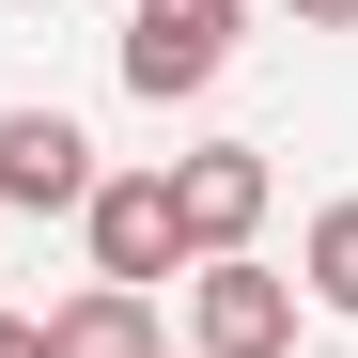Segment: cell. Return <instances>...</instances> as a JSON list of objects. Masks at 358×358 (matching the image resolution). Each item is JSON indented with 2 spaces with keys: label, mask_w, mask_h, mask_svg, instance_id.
I'll use <instances>...</instances> for the list:
<instances>
[{
  "label": "cell",
  "mask_w": 358,
  "mask_h": 358,
  "mask_svg": "<svg viewBox=\"0 0 358 358\" xmlns=\"http://www.w3.org/2000/svg\"><path fill=\"white\" fill-rule=\"evenodd\" d=\"M234 16H250V0H125V94H141V109H187V94H218V63H234Z\"/></svg>",
  "instance_id": "6da1fadb"
},
{
  "label": "cell",
  "mask_w": 358,
  "mask_h": 358,
  "mask_svg": "<svg viewBox=\"0 0 358 358\" xmlns=\"http://www.w3.org/2000/svg\"><path fill=\"white\" fill-rule=\"evenodd\" d=\"M296 312H312V296H296L280 265H187V358H296Z\"/></svg>",
  "instance_id": "7a4b0ae2"
},
{
  "label": "cell",
  "mask_w": 358,
  "mask_h": 358,
  "mask_svg": "<svg viewBox=\"0 0 358 358\" xmlns=\"http://www.w3.org/2000/svg\"><path fill=\"white\" fill-rule=\"evenodd\" d=\"M265 203H280L265 141H203V156H171V218H187V265H234V250L265 234Z\"/></svg>",
  "instance_id": "3957f363"
},
{
  "label": "cell",
  "mask_w": 358,
  "mask_h": 358,
  "mask_svg": "<svg viewBox=\"0 0 358 358\" xmlns=\"http://www.w3.org/2000/svg\"><path fill=\"white\" fill-rule=\"evenodd\" d=\"M78 234H94V280H125V296L187 280V218H171V171H109V187L78 203Z\"/></svg>",
  "instance_id": "277c9868"
},
{
  "label": "cell",
  "mask_w": 358,
  "mask_h": 358,
  "mask_svg": "<svg viewBox=\"0 0 358 358\" xmlns=\"http://www.w3.org/2000/svg\"><path fill=\"white\" fill-rule=\"evenodd\" d=\"M94 187H109V171L78 141V109H0V203H16V218H78Z\"/></svg>",
  "instance_id": "5b68a950"
},
{
  "label": "cell",
  "mask_w": 358,
  "mask_h": 358,
  "mask_svg": "<svg viewBox=\"0 0 358 358\" xmlns=\"http://www.w3.org/2000/svg\"><path fill=\"white\" fill-rule=\"evenodd\" d=\"M47 358H171V343H156V296H125V280H78L63 312H47Z\"/></svg>",
  "instance_id": "8992f818"
},
{
  "label": "cell",
  "mask_w": 358,
  "mask_h": 358,
  "mask_svg": "<svg viewBox=\"0 0 358 358\" xmlns=\"http://www.w3.org/2000/svg\"><path fill=\"white\" fill-rule=\"evenodd\" d=\"M296 296H312L327 327H358V187L312 203V234H296Z\"/></svg>",
  "instance_id": "52a82bcc"
},
{
  "label": "cell",
  "mask_w": 358,
  "mask_h": 358,
  "mask_svg": "<svg viewBox=\"0 0 358 358\" xmlns=\"http://www.w3.org/2000/svg\"><path fill=\"white\" fill-rule=\"evenodd\" d=\"M280 16H296V31H358V0H280Z\"/></svg>",
  "instance_id": "ba28073f"
},
{
  "label": "cell",
  "mask_w": 358,
  "mask_h": 358,
  "mask_svg": "<svg viewBox=\"0 0 358 358\" xmlns=\"http://www.w3.org/2000/svg\"><path fill=\"white\" fill-rule=\"evenodd\" d=\"M0 358H47V327H31V312H0Z\"/></svg>",
  "instance_id": "9c48e42d"
}]
</instances>
